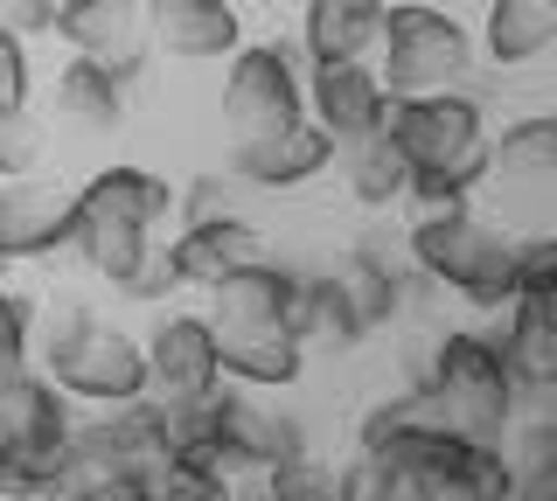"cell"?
<instances>
[{
  "instance_id": "52a82bcc",
  "label": "cell",
  "mask_w": 557,
  "mask_h": 501,
  "mask_svg": "<svg viewBox=\"0 0 557 501\" xmlns=\"http://www.w3.org/2000/svg\"><path fill=\"white\" fill-rule=\"evenodd\" d=\"M147 355V397L153 404H182V397H209L216 376V327L202 314H161L139 341Z\"/></svg>"
},
{
  "instance_id": "277c9868",
  "label": "cell",
  "mask_w": 557,
  "mask_h": 501,
  "mask_svg": "<svg viewBox=\"0 0 557 501\" xmlns=\"http://www.w3.org/2000/svg\"><path fill=\"white\" fill-rule=\"evenodd\" d=\"M35 370H42L70 404H91V411H119V404H139V397H147V355H139V335H126V327H112L98 314L84 321L49 362H35Z\"/></svg>"
},
{
  "instance_id": "ac0fdd59",
  "label": "cell",
  "mask_w": 557,
  "mask_h": 501,
  "mask_svg": "<svg viewBox=\"0 0 557 501\" xmlns=\"http://www.w3.org/2000/svg\"><path fill=\"white\" fill-rule=\"evenodd\" d=\"M77 202H84V210L119 216V223H133V230H147V237H161V223L174 216V188L153 175V167H139V161L98 167V175L77 188Z\"/></svg>"
},
{
  "instance_id": "8fae6325",
  "label": "cell",
  "mask_w": 557,
  "mask_h": 501,
  "mask_svg": "<svg viewBox=\"0 0 557 501\" xmlns=\"http://www.w3.org/2000/svg\"><path fill=\"white\" fill-rule=\"evenodd\" d=\"M147 49H168L182 63H231L244 49V14L231 0H153Z\"/></svg>"
},
{
  "instance_id": "836d02e7",
  "label": "cell",
  "mask_w": 557,
  "mask_h": 501,
  "mask_svg": "<svg viewBox=\"0 0 557 501\" xmlns=\"http://www.w3.org/2000/svg\"><path fill=\"white\" fill-rule=\"evenodd\" d=\"M70 501H153V488H147V480H104V488H84Z\"/></svg>"
},
{
  "instance_id": "8992f818",
  "label": "cell",
  "mask_w": 557,
  "mask_h": 501,
  "mask_svg": "<svg viewBox=\"0 0 557 501\" xmlns=\"http://www.w3.org/2000/svg\"><path fill=\"white\" fill-rule=\"evenodd\" d=\"M77 230V188L57 175H28L0 188V272L8 265H42L70 251Z\"/></svg>"
},
{
  "instance_id": "f546056e",
  "label": "cell",
  "mask_w": 557,
  "mask_h": 501,
  "mask_svg": "<svg viewBox=\"0 0 557 501\" xmlns=\"http://www.w3.org/2000/svg\"><path fill=\"white\" fill-rule=\"evenodd\" d=\"M272 488L286 494V501H335V466L313 460V453H300V460L272 466Z\"/></svg>"
},
{
  "instance_id": "44dd1931",
  "label": "cell",
  "mask_w": 557,
  "mask_h": 501,
  "mask_svg": "<svg viewBox=\"0 0 557 501\" xmlns=\"http://www.w3.org/2000/svg\"><path fill=\"white\" fill-rule=\"evenodd\" d=\"M161 237H147V230H133V223H119V216H104V210H84L77 202V230H70V251L63 258H77L91 279H104V286H126L133 279V265L147 258Z\"/></svg>"
},
{
  "instance_id": "1f68e13d",
  "label": "cell",
  "mask_w": 557,
  "mask_h": 501,
  "mask_svg": "<svg viewBox=\"0 0 557 501\" xmlns=\"http://www.w3.org/2000/svg\"><path fill=\"white\" fill-rule=\"evenodd\" d=\"M28 105V42H14L0 28V112H22Z\"/></svg>"
},
{
  "instance_id": "603a6c76",
  "label": "cell",
  "mask_w": 557,
  "mask_h": 501,
  "mask_svg": "<svg viewBox=\"0 0 557 501\" xmlns=\"http://www.w3.org/2000/svg\"><path fill=\"white\" fill-rule=\"evenodd\" d=\"M57 118H63V126H77V133H112L119 118H126V91H119L98 63L70 57L63 71H57Z\"/></svg>"
},
{
  "instance_id": "e575fe53",
  "label": "cell",
  "mask_w": 557,
  "mask_h": 501,
  "mask_svg": "<svg viewBox=\"0 0 557 501\" xmlns=\"http://www.w3.org/2000/svg\"><path fill=\"white\" fill-rule=\"evenodd\" d=\"M509 501H557V474H516Z\"/></svg>"
},
{
  "instance_id": "4dcf8cb0",
  "label": "cell",
  "mask_w": 557,
  "mask_h": 501,
  "mask_svg": "<svg viewBox=\"0 0 557 501\" xmlns=\"http://www.w3.org/2000/svg\"><path fill=\"white\" fill-rule=\"evenodd\" d=\"M335 501H397V480L383 474L376 460H348V466H335Z\"/></svg>"
},
{
  "instance_id": "4316f807",
  "label": "cell",
  "mask_w": 557,
  "mask_h": 501,
  "mask_svg": "<svg viewBox=\"0 0 557 501\" xmlns=\"http://www.w3.org/2000/svg\"><path fill=\"white\" fill-rule=\"evenodd\" d=\"M174 216L182 230H209V223H231L237 216V181L231 175H196L174 188Z\"/></svg>"
},
{
  "instance_id": "5bb4252c",
  "label": "cell",
  "mask_w": 557,
  "mask_h": 501,
  "mask_svg": "<svg viewBox=\"0 0 557 501\" xmlns=\"http://www.w3.org/2000/svg\"><path fill=\"white\" fill-rule=\"evenodd\" d=\"M383 8L376 0H307L300 8V63L307 71H335V63H370L376 57Z\"/></svg>"
},
{
  "instance_id": "ba28073f",
  "label": "cell",
  "mask_w": 557,
  "mask_h": 501,
  "mask_svg": "<svg viewBox=\"0 0 557 501\" xmlns=\"http://www.w3.org/2000/svg\"><path fill=\"white\" fill-rule=\"evenodd\" d=\"M300 105H307V126L321 133L335 153H348V147H362V140L383 133L391 98H383V84H376L370 63H335V71H307Z\"/></svg>"
},
{
  "instance_id": "7c38bea8",
  "label": "cell",
  "mask_w": 557,
  "mask_h": 501,
  "mask_svg": "<svg viewBox=\"0 0 557 501\" xmlns=\"http://www.w3.org/2000/svg\"><path fill=\"white\" fill-rule=\"evenodd\" d=\"M335 167V147L321 140L313 126H293V133H272V140H237L231 147V175L237 188H265V196H293V188L321 181Z\"/></svg>"
},
{
  "instance_id": "9a60e30c",
  "label": "cell",
  "mask_w": 557,
  "mask_h": 501,
  "mask_svg": "<svg viewBox=\"0 0 557 501\" xmlns=\"http://www.w3.org/2000/svg\"><path fill=\"white\" fill-rule=\"evenodd\" d=\"M293 279H300L293 265H272V258H258V265L231 272V279L209 292V314H202V321L216 327V335H258V327H286Z\"/></svg>"
},
{
  "instance_id": "ffe728a7",
  "label": "cell",
  "mask_w": 557,
  "mask_h": 501,
  "mask_svg": "<svg viewBox=\"0 0 557 501\" xmlns=\"http://www.w3.org/2000/svg\"><path fill=\"white\" fill-rule=\"evenodd\" d=\"M487 181L550 188L557 181V118L550 112H522L502 133H487Z\"/></svg>"
},
{
  "instance_id": "30bf717a",
  "label": "cell",
  "mask_w": 557,
  "mask_h": 501,
  "mask_svg": "<svg viewBox=\"0 0 557 501\" xmlns=\"http://www.w3.org/2000/svg\"><path fill=\"white\" fill-rule=\"evenodd\" d=\"M70 431H77V404L42 370H22V376L0 384V439H8V460L57 466Z\"/></svg>"
},
{
  "instance_id": "e0dca14e",
  "label": "cell",
  "mask_w": 557,
  "mask_h": 501,
  "mask_svg": "<svg viewBox=\"0 0 557 501\" xmlns=\"http://www.w3.org/2000/svg\"><path fill=\"white\" fill-rule=\"evenodd\" d=\"M216 376H223V390L272 397V390H293V384L307 376V349L286 335V327H258V335H216Z\"/></svg>"
},
{
  "instance_id": "d6986e66",
  "label": "cell",
  "mask_w": 557,
  "mask_h": 501,
  "mask_svg": "<svg viewBox=\"0 0 557 501\" xmlns=\"http://www.w3.org/2000/svg\"><path fill=\"white\" fill-rule=\"evenodd\" d=\"M557 42V8L550 0H487L481 14V57L495 71H522V63L550 57Z\"/></svg>"
},
{
  "instance_id": "6da1fadb",
  "label": "cell",
  "mask_w": 557,
  "mask_h": 501,
  "mask_svg": "<svg viewBox=\"0 0 557 501\" xmlns=\"http://www.w3.org/2000/svg\"><path fill=\"white\" fill-rule=\"evenodd\" d=\"M509 251H516V230L495 223V216H481L474 202H467V210H446V216H411V230H405V265L425 286H440L446 300H467L487 321L516 300Z\"/></svg>"
},
{
  "instance_id": "9c48e42d",
  "label": "cell",
  "mask_w": 557,
  "mask_h": 501,
  "mask_svg": "<svg viewBox=\"0 0 557 501\" xmlns=\"http://www.w3.org/2000/svg\"><path fill=\"white\" fill-rule=\"evenodd\" d=\"M216 446L237 460V474H265L307 453V425L293 411H278L272 397L251 390H216Z\"/></svg>"
},
{
  "instance_id": "f1b7e54d",
  "label": "cell",
  "mask_w": 557,
  "mask_h": 501,
  "mask_svg": "<svg viewBox=\"0 0 557 501\" xmlns=\"http://www.w3.org/2000/svg\"><path fill=\"white\" fill-rule=\"evenodd\" d=\"M174 292H182V279H174V258H168V245H153V251L133 265V279L119 286V300H133V306H168Z\"/></svg>"
},
{
  "instance_id": "7a4b0ae2",
  "label": "cell",
  "mask_w": 557,
  "mask_h": 501,
  "mask_svg": "<svg viewBox=\"0 0 557 501\" xmlns=\"http://www.w3.org/2000/svg\"><path fill=\"white\" fill-rule=\"evenodd\" d=\"M370 71L391 105L467 91L474 84V28H460V14L432 8V0H397V8H383Z\"/></svg>"
},
{
  "instance_id": "83f0119b",
  "label": "cell",
  "mask_w": 557,
  "mask_h": 501,
  "mask_svg": "<svg viewBox=\"0 0 557 501\" xmlns=\"http://www.w3.org/2000/svg\"><path fill=\"white\" fill-rule=\"evenodd\" d=\"M28 335H35V300L0 286V384L28 370Z\"/></svg>"
},
{
  "instance_id": "4fadbf2b",
  "label": "cell",
  "mask_w": 557,
  "mask_h": 501,
  "mask_svg": "<svg viewBox=\"0 0 557 501\" xmlns=\"http://www.w3.org/2000/svg\"><path fill=\"white\" fill-rule=\"evenodd\" d=\"M516 390H557V300H509L495 321H481Z\"/></svg>"
},
{
  "instance_id": "d4e9b609",
  "label": "cell",
  "mask_w": 557,
  "mask_h": 501,
  "mask_svg": "<svg viewBox=\"0 0 557 501\" xmlns=\"http://www.w3.org/2000/svg\"><path fill=\"white\" fill-rule=\"evenodd\" d=\"M28 175H49V126L22 105V112H0V188Z\"/></svg>"
},
{
  "instance_id": "484cf974",
  "label": "cell",
  "mask_w": 557,
  "mask_h": 501,
  "mask_svg": "<svg viewBox=\"0 0 557 501\" xmlns=\"http://www.w3.org/2000/svg\"><path fill=\"white\" fill-rule=\"evenodd\" d=\"M509 279H516V300H557V237L550 230H516Z\"/></svg>"
},
{
  "instance_id": "3957f363",
  "label": "cell",
  "mask_w": 557,
  "mask_h": 501,
  "mask_svg": "<svg viewBox=\"0 0 557 501\" xmlns=\"http://www.w3.org/2000/svg\"><path fill=\"white\" fill-rule=\"evenodd\" d=\"M307 63L293 42H244L231 63H223V126L237 140H272V133L307 126Z\"/></svg>"
},
{
  "instance_id": "2e32d148",
  "label": "cell",
  "mask_w": 557,
  "mask_h": 501,
  "mask_svg": "<svg viewBox=\"0 0 557 501\" xmlns=\"http://www.w3.org/2000/svg\"><path fill=\"white\" fill-rule=\"evenodd\" d=\"M168 258H174V279H182V286L216 292L231 272H244V265H258V258H265V230H258V223H244V216L209 223V230H174L168 237Z\"/></svg>"
},
{
  "instance_id": "7402d4cb",
  "label": "cell",
  "mask_w": 557,
  "mask_h": 501,
  "mask_svg": "<svg viewBox=\"0 0 557 501\" xmlns=\"http://www.w3.org/2000/svg\"><path fill=\"white\" fill-rule=\"evenodd\" d=\"M286 335L300 341V349H356L362 341V327H356V314H348L335 272H300V279H293Z\"/></svg>"
},
{
  "instance_id": "cb8c5ba5",
  "label": "cell",
  "mask_w": 557,
  "mask_h": 501,
  "mask_svg": "<svg viewBox=\"0 0 557 501\" xmlns=\"http://www.w3.org/2000/svg\"><path fill=\"white\" fill-rule=\"evenodd\" d=\"M342 175H348V196H356L362 210H405V196H411V167L397 161V147L383 140V133L342 153Z\"/></svg>"
},
{
  "instance_id": "5b68a950",
  "label": "cell",
  "mask_w": 557,
  "mask_h": 501,
  "mask_svg": "<svg viewBox=\"0 0 557 501\" xmlns=\"http://www.w3.org/2000/svg\"><path fill=\"white\" fill-rule=\"evenodd\" d=\"M57 36L77 63H98L119 91H139L147 77V8L139 0H63Z\"/></svg>"
},
{
  "instance_id": "d6a6232c",
  "label": "cell",
  "mask_w": 557,
  "mask_h": 501,
  "mask_svg": "<svg viewBox=\"0 0 557 501\" xmlns=\"http://www.w3.org/2000/svg\"><path fill=\"white\" fill-rule=\"evenodd\" d=\"M57 8H63V0H8V8H0V28H8L14 42L57 36Z\"/></svg>"
}]
</instances>
